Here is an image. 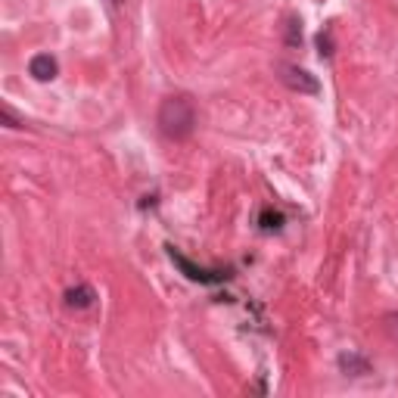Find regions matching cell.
<instances>
[{
    "label": "cell",
    "mask_w": 398,
    "mask_h": 398,
    "mask_svg": "<svg viewBox=\"0 0 398 398\" xmlns=\"http://www.w3.org/2000/svg\"><path fill=\"white\" fill-rule=\"evenodd\" d=\"M280 72H284V84L289 91H296V93H308V97H314L317 91H321V84H317V78L311 75V72L305 69H299V66H280Z\"/></svg>",
    "instance_id": "cell-2"
},
{
    "label": "cell",
    "mask_w": 398,
    "mask_h": 398,
    "mask_svg": "<svg viewBox=\"0 0 398 398\" xmlns=\"http://www.w3.org/2000/svg\"><path fill=\"white\" fill-rule=\"evenodd\" d=\"M28 72H32L34 81H53L60 66H56V60L50 53H38L32 62H28Z\"/></svg>",
    "instance_id": "cell-4"
},
{
    "label": "cell",
    "mask_w": 398,
    "mask_h": 398,
    "mask_svg": "<svg viewBox=\"0 0 398 398\" xmlns=\"http://www.w3.org/2000/svg\"><path fill=\"white\" fill-rule=\"evenodd\" d=\"M339 371H343L345 376H364V373H371V361L367 358H361V354H339Z\"/></svg>",
    "instance_id": "cell-5"
},
{
    "label": "cell",
    "mask_w": 398,
    "mask_h": 398,
    "mask_svg": "<svg viewBox=\"0 0 398 398\" xmlns=\"http://www.w3.org/2000/svg\"><path fill=\"white\" fill-rule=\"evenodd\" d=\"M280 221H284V218H280L277 212H265V215H262V227H265V230H277Z\"/></svg>",
    "instance_id": "cell-9"
},
{
    "label": "cell",
    "mask_w": 398,
    "mask_h": 398,
    "mask_svg": "<svg viewBox=\"0 0 398 398\" xmlns=\"http://www.w3.org/2000/svg\"><path fill=\"white\" fill-rule=\"evenodd\" d=\"M383 330H386V336L398 345V311H389V314H383Z\"/></svg>",
    "instance_id": "cell-7"
},
{
    "label": "cell",
    "mask_w": 398,
    "mask_h": 398,
    "mask_svg": "<svg viewBox=\"0 0 398 398\" xmlns=\"http://www.w3.org/2000/svg\"><path fill=\"white\" fill-rule=\"evenodd\" d=\"M171 262H175L190 280H199V284H221V280L230 277L227 271H202V267H197V265L190 262V258H184V256H180V252H175V249H171Z\"/></svg>",
    "instance_id": "cell-3"
},
{
    "label": "cell",
    "mask_w": 398,
    "mask_h": 398,
    "mask_svg": "<svg viewBox=\"0 0 398 398\" xmlns=\"http://www.w3.org/2000/svg\"><path fill=\"white\" fill-rule=\"evenodd\" d=\"M197 128V106L187 93H171L159 106V131L168 140H187Z\"/></svg>",
    "instance_id": "cell-1"
},
{
    "label": "cell",
    "mask_w": 398,
    "mask_h": 398,
    "mask_svg": "<svg viewBox=\"0 0 398 398\" xmlns=\"http://www.w3.org/2000/svg\"><path fill=\"white\" fill-rule=\"evenodd\" d=\"M317 47H321V56H330L333 53V44H330V34H317Z\"/></svg>",
    "instance_id": "cell-10"
},
{
    "label": "cell",
    "mask_w": 398,
    "mask_h": 398,
    "mask_svg": "<svg viewBox=\"0 0 398 398\" xmlns=\"http://www.w3.org/2000/svg\"><path fill=\"white\" fill-rule=\"evenodd\" d=\"M93 299H97V293H93L91 286H72L69 293H66V305L69 308H75V311H81V308H91L93 305Z\"/></svg>",
    "instance_id": "cell-6"
},
{
    "label": "cell",
    "mask_w": 398,
    "mask_h": 398,
    "mask_svg": "<svg viewBox=\"0 0 398 398\" xmlns=\"http://www.w3.org/2000/svg\"><path fill=\"white\" fill-rule=\"evenodd\" d=\"M299 25H302V22H296V19L286 25V32H289L286 41H289V44H302V28H299Z\"/></svg>",
    "instance_id": "cell-8"
}]
</instances>
